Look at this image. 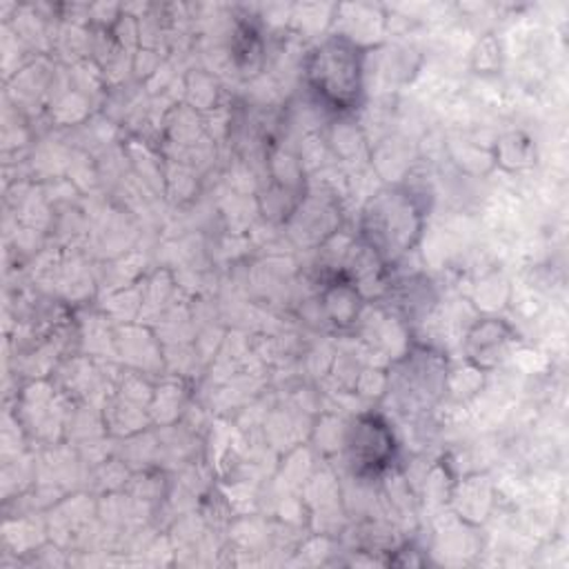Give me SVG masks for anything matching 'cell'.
I'll return each mask as SVG.
<instances>
[{"label":"cell","instance_id":"1","mask_svg":"<svg viewBox=\"0 0 569 569\" xmlns=\"http://www.w3.org/2000/svg\"><path fill=\"white\" fill-rule=\"evenodd\" d=\"M307 78L327 107L353 109L362 93V53L345 38H329L309 56Z\"/></svg>","mask_w":569,"mask_h":569},{"label":"cell","instance_id":"3","mask_svg":"<svg viewBox=\"0 0 569 569\" xmlns=\"http://www.w3.org/2000/svg\"><path fill=\"white\" fill-rule=\"evenodd\" d=\"M393 456V436L376 416H365L351 427L349 460L360 476L376 473L389 465Z\"/></svg>","mask_w":569,"mask_h":569},{"label":"cell","instance_id":"2","mask_svg":"<svg viewBox=\"0 0 569 569\" xmlns=\"http://www.w3.org/2000/svg\"><path fill=\"white\" fill-rule=\"evenodd\" d=\"M420 222L411 193L402 189L378 193L365 209V236L373 251L385 258L405 253L420 236Z\"/></svg>","mask_w":569,"mask_h":569}]
</instances>
